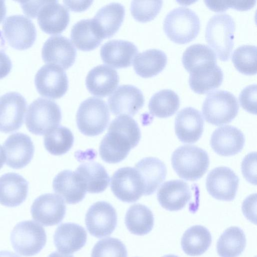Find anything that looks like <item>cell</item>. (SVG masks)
Listing matches in <instances>:
<instances>
[{"mask_svg":"<svg viewBox=\"0 0 257 257\" xmlns=\"http://www.w3.org/2000/svg\"><path fill=\"white\" fill-rule=\"evenodd\" d=\"M145 98L143 92L132 85L119 86L108 99L109 109L115 115H135L143 106Z\"/></svg>","mask_w":257,"mask_h":257,"instance_id":"16","label":"cell"},{"mask_svg":"<svg viewBox=\"0 0 257 257\" xmlns=\"http://www.w3.org/2000/svg\"><path fill=\"white\" fill-rule=\"evenodd\" d=\"M142 179L144 195L153 194L165 180L167 168L160 160L155 157H146L136 164L135 168Z\"/></svg>","mask_w":257,"mask_h":257,"instance_id":"29","label":"cell"},{"mask_svg":"<svg viewBox=\"0 0 257 257\" xmlns=\"http://www.w3.org/2000/svg\"><path fill=\"white\" fill-rule=\"evenodd\" d=\"M178 94L170 89H164L154 93L150 99L148 107L150 113L160 118L172 116L180 106Z\"/></svg>","mask_w":257,"mask_h":257,"instance_id":"37","label":"cell"},{"mask_svg":"<svg viewBox=\"0 0 257 257\" xmlns=\"http://www.w3.org/2000/svg\"><path fill=\"white\" fill-rule=\"evenodd\" d=\"M117 216L114 208L105 201L92 204L85 215L87 229L92 236L101 238L110 235L117 225Z\"/></svg>","mask_w":257,"mask_h":257,"instance_id":"12","label":"cell"},{"mask_svg":"<svg viewBox=\"0 0 257 257\" xmlns=\"http://www.w3.org/2000/svg\"><path fill=\"white\" fill-rule=\"evenodd\" d=\"M124 222L132 233L144 235L153 229L154 218L152 211L148 207L141 204H135L128 209Z\"/></svg>","mask_w":257,"mask_h":257,"instance_id":"34","label":"cell"},{"mask_svg":"<svg viewBox=\"0 0 257 257\" xmlns=\"http://www.w3.org/2000/svg\"><path fill=\"white\" fill-rule=\"evenodd\" d=\"M162 257H179V256H176L175 255H173V254H168V255H165Z\"/></svg>","mask_w":257,"mask_h":257,"instance_id":"54","label":"cell"},{"mask_svg":"<svg viewBox=\"0 0 257 257\" xmlns=\"http://www.w3.org/2000/svg\"><path fill=\"white\" fill-rule=\"evenodd\" d=\"M246 238L243 230L237 226L226 229L219 237L216 245L220 257H237L244 250Z\"/></svg>","mask_w":257,"mask_h":257,"instance_id":"36","label":"cell"},{"mask_svg":"<svg viewBox=\"0 0 257 257\" xmlns=\"http://www.w3.org/2000/svg\"><path fill=\"white\" fill-rule=\"evenodd\" d=\"M38 92L43 96L58 99L68 88V80L63 69L58 65L47 64L42 66L35 77Z\"/></svg>","mask_w":257,"mask_h":257,"instance_id":"10","label":"cell"},{"mask_svg":"<svg viewBox=\"0 0 257 257\" xmlns=\"http://www.w3.org/2000/svg\"><path fill=\"white\" fill-rule=\"evenodd\" d=\"M185 68L190 72L200 65L210 62H216V55L208 46L195 43L188 47L182 58Z\"/></svg>","mask_w":257,"mask_h":257,"instance_id":"39","label":"cell"},{"mask_svg":"<svg viewBox=\"0 0 257 257\" xmlns=\"http://www.w3.org/2000/svg\"><path fill=\"white\" fill-rule=\"evenodd\" d=\"M204 130V120L201 112L192 107H186L177 114L175 131L178 139L185 144H193L201 138Z\"/></svg>","mask_w":257,"mask_h":257,"instance_id":"19","label":"cell"},{"mask_svg":"<svg viewBox=\"0 0 257 257\" xmlns=\"http://www.w3.org/2000/svg\"><path fill=\"white\" fill-rule=\"evenodd\" d=\"M27 101L17 92H9L0 97V132L10 133L23 124Z\"/></svg>","mask_w":257,"mask_h":257,"instance_id":"13","label":"cell"},{"mask_svg":"<svg viewBox=\"0 0 257 257\" xmlns=\"http://www.w3.org/2000/svg\"><path fill=\"white\" fill-rule=\"evenodd\" d=\"M238 110L237 98L233 93L225 90L210 92L202 106L205 120L216 126L230 122L237 115Z\"/></svg>","mask_w":257,"mask_h":257,"instance_id":"6","label":"cell"},{"mask_svg":"<svg viewBox=\"0 0 257 257\" xmlns=\"http://www.w3.org/2000/svg\"><path fill=\"white\" fill-rule=\"evenodd\" d=\"M232 61L235 67L245 75L256 73V46L243 45L236 48L232 55Z\"/></svg>","mask_w":257,"mask_h":257,"instance_id":"40","label":"cell"},{"mask_svg":"<svg viewBox=\"0 0 257 257\" xmlns=\"http://www.w3.org/2000/svg\"><path fill=\"white\" fill-rule=\"evenodd\" d=\"M133 61L136 73L142 77L148 78L163 70L167 63V56L161 50L150 49L138 54Z\"/></svg>","mask_w":257,"mask_h":257,"instance_id":"32","label":"cell"},{"mask_svg":"<svg viewBox=\"0 0 257 257\" xmlns=\"http://www.w3.org/2000/svg\"><path fill=\"white\" fill-rule=\"evenodd\" d=\"M66 210L64 201L60 196L47 193L34 200L31 213L34 220L43 226H48L61 222L65 217Z\"/></svg>","mask_w":257,"mask_h":257,"instance_id":"14","label":"cell"},{"mask_svg":"<svg viewBox=\"0 0 257 257\" xmlns=\"http://www.w3.org/2000/svg\"><path fill=\"white\" fill-rule=\"evenodd\" d=\"M44 1H18L24 13L31 18L37 17V13L44 3Z\"/></svg>","mask_w":257,"mask_h":257,"instance_id":"47","label":"cell"},{"mask_svg":"<svg viewBox=\"0 0 257 257\" xmlns=\"http://www.w3.org/2000/svg\"><path fill=\"white\" fill-rule=\"evenodd\" d=\"M118 83L117 72L105 65L93 68L88 73L85 79L86 86L90 93L101 97L110 94Z\"/></svg>","mask_w":257,"mask_h":257,"instance_id":"25","label":"cell"},{"mask_svg":"<svg viewBox=\"0 0 257 257\" xmlns=\"http://www.w3.org/2000/svg\"><path fill=\"white\" fill-rule=\"evenodd\" d=\"M46 240L44 228L32 220L18 223L11 234L13 248L18 253L25 256L38 253L45 245Z\"/></svg>","mask_w":257,"mask_h":257,"instance_id":"8","label":"cell"},{"mask_svg":"<svg viewBox=\"0 0 257 257\" xmlns=\"http://www.w3.org/2000/svg\"><path fill=\"white\" fill-rule=\"evenodd\" d=\"M173 168L180 178L190 181L201 178L209 165L207 153L193 145H184L176 149L172 154Z\"/></svg>","mask_w":257,"mask_h":257,"instance_id":"3","label":"cell"},{"mask_svg":"<svg viewBox=\"0 0 257 257\" xmlns=\"http://www.w3.org/2000/svg\"><path fill=\"white\" fill-rule=\"evenodd\" d=\"M42 57L46 63L67 69L75 61L76 50L69 39L61 35H54L43 44Z\"/></svg>","mask_w":257,"mask_h":257,"instance_id":"17","label":"cell"},{"mask_svg":"<svg viewBox=\"0 0 257 257\" xmlns=\"http://www.w3.org/2000/svg\"><path fill=\"white\" fill-rule=\"evenodd\" d=\"M6 164L15 169L26 167L32 160L35 147L31 138L21 133L10 135L3 145Z\"/></svg>","mask_w":257,"mask_h":257,"instance_id":"18","label":"cell"},{"mask_svg":"<svg viewBox=\"0 0 257 257\" xmlns=\"http://www.w3.org/2000/svg\"><path fill=\"white\" fill-rule=\"evenodd\" d=\"M48 257H74L72 255L61 253L58 251L51 253Z\"/></svg>","mask_w":257,"mask_h":257,"instance_id":"53","label":"cell"},{"mask_svg":"<svg viewBox=\"0 0 257 257\" xmlns=\"http://www.w3.org/2000/svg\"><path fill=\"white\" fill-rule=\"evenodd\" d=\"M163 1H133L131 5L132 16L137 21L147 22L153 20L159 13Z\"/></svg>","mask_w":257,"mask_h":257,"instance_id":"42","label":"cell"},{"mask_svg":"<svg viewBox=\"0 0 257 257\" xmlns=\"http://www.w3.org/2000/svg\"><path fill=\"white\" fill-rule=\"evenodd\" d=\"M235 22L229 14L214 15L208 20L205 32L206 42L218 58L227 61L234 45Z\"/></svg>","mask_w":257,"mask_h":257,"instance_id":"2","label":"cell"},{"mask_svg":"<svg viewBox=\"0 0 257 257\" xmlns=\"http://www.w3.org/2000/svg\"><path fill=\"white\" fill-rule=\"evenodd\" d=\"M6 15V7L5 1H0V23L4 19Z\"/></svg>","mask_w":257,"mask_h":257,"instance_id":"50","label":"cell"},{"mask_svg":"<svg viewBox=\"0 0 257 257\" xmlns=\"http://www.w3.org/2000/svg\"><path fill=\"white\" fill-rule=\"evenodd\" d=\"M223 79L221 68L216 62H210L192 69L190 72L189 83L194 91L204 94L218 87Z\"/></svg>","mask_w":257,"mask_h":257,"instance_id":"26","label":"cell"},{"mask_svg":"<svg viewBox=\"0 0 257 257\" xmlns=\"http://www.w3.org/2000/svg\"><path fill=\"white\" fill-rule=\"evenodd\" d=\"M87 232L81 226L74 223L61 224L54 234V243L58 251L73 253L84 246Z\"/></svg>","mask_w":257,"mask_h":257,"instance_id":"28","label":"cell"},{"mask_svg":"<svg viewBox=\"0 0 257 257\" xmlns=\"http://www.w3.org/2000/svg\"><path fill=\"white\" fill-rule=\"evenodd\" d=\"M239 178L236 174L226 167H218L208 174L206 187L208 193L216 199L230 201L236 194Z\"/></svg>","mask_w":257,"mask_h":257,"instance_id":"15","label":"cell"},{"mask_svg":"<svg viewBox=\"0 0 257 257\" xmlns=\"http://www.w3.org/2000/svg\"><path fill=\"white\" fill-rule=\"evenodd\" d=\"M141 137L137 122L129 116L119 115L111 122L107 134L101 141L100 156L106 163H119L138 145Z\"/></svg>","mask_w":257,"mask_h":257,"instance_id":"1","label":"cell"},{"mask_svg":"<svg viewBox=\"0 0 257 257\" xmlns=\"http://www.w3.org/2000/svg\"><path fill=\"white\" fill-rule=\"evenodd\" d=\"M74 173L86 192L90 193H99L104 191L110 182V177L105 168L95 162L81 164Z\"/></svg>","mask_w":257,"mask_h":257,"instance_id":"30","label":"cell"},{"mask_svg":"<svg viewBox=\"0 0 257 257\" xmlns=\"http://www.w3.org/2000/svg\"><path fill=\"white\" fill-rule=\"evenodd\" d=\"M192 197L188 184L181 180H173L164 183L157 192V199L161 206L171 211L183 209Z\"/></svg>","mask_w":257,"mask_h":257,"instance_id":"22","label":"cell"},{"mask_svg":"<svg viewBox=\"0 0 257 257\" xmlns=\"http://www.w3.org/2000/svg\"><path fill=\"white\" fill-rule=\"evenodd\" d=\"M241 107L252 114L256 113V85L252 84L245 87L239 95Z\"/></svg>","mask_w":257,"mask_h":257,"instance_id":"43","label":"cell"},{"mask_svg":"<svg viewBox=\"0 0 257 257\" xmlns=\"http://www.w3.org/2000/svg\"><path fill=\"white\" fill-rule=\"evenodd\" d=\"M61 118L60 108L55 101L39 97L28 108L26 125L30 133L42 136L58 127Z\"/></svg>","mask_w":257,"mask_h":257,"instance_id":"5","label":"cell"},{"mask_svg":"<svg viewBox=\"0 0 257 257\" xmlns=\"http://www.w3.org/2000/svg\"><path fill=\"white\" fill-rule=\"evenodd\" d=\"M256 152L247 155L241 163V171L243 177L251 184H256Z\"/></svg>","mask_w":257,"mask_h":257,"instance_id":"44","label":"cell"},{"mask_svg":"<svg viewBox=\"0 0 257 257\" xmlns=\"http://www.w3.org/2000/svg\"><path fill=\"white\" fill-rule=\"evenodd\" d=\"M65 5L69 9L74 11H83L87 9L92 3L90 1H81L80 4L79 2L64 1Z\"/></svg>","mask_w":257,"mask_h":257,"instance_id":"49","label":"cell"},{"mask_svg":"<svg viewBox=\"0 0 257 257\" xmlns=\"http://www.w3.org/2000/svg\"><path fill=\"white\" fill-rule=\"evenodd\" d=\"M53 188L68 204H74L81 201L86 193L74 172L70 170L62 171L55 176Z\"/></svg>","mask_w":257,"mask_h":257,"instance_id":"31","label":"cell"},{"mask_svg":"<svg viewBox=\"0 0 257 257\" xmlns=\"http://www.w3.org/2000/svg\"><path fill=\"white\" fill-rule=\"evenodd\" d=\"M110 187L115 197L122 202L133 203L144 195L141 176L135 168L123 167L116 171L111 178Z\"/></svg>","mask_w":257,"mask_h":257,"instance_id":"11","label":"cell"},{"mask_svg":"<svg viewBox=\"0 0 257 257\" xmlns=\"http://www.w3.org/2000/svg\"><path fill=\"white\" fill-rule=\"evenodd\" d=\"M110 114L106 102L91 97L80 104L76 120L77 127L83 135L93 137L101 134L107 127Z\"/></svg>","mask_w":257,"mask_h":257,"instance_id":"7","label":"cell"},{"mask_svg":"<svg viewBox=\"0 0 257 257\" xmlns=\"http://www.w3.org/2000/svg\"><path fill=\"white\" fill-rule=\"evenodd\" d=\"M0 257H20L17 254L7 250L0 251Z\"/></svg>","mask_w":257,"mask_h":257,"instance_id":"51","label":"cell"},{"mask_svg":"<svg viewBox=\"0 0 257 257\" xmlns=\"http://www.w3.org/2000/svg\"><path fill=\"white\" fill-rule=\"evenodd\" d=\"M91 257H127V253L121 241L108 237L96 243L92 250Z\"/></svg>","mask_w":257,"mask_h":257,"instance_id":"41","label":"cell"},{"mask_svg":"<svg viewBox=\"0 0 257 257\" xmlns=\"http://www.w3.org/2000/svg\"><path fill=\"white\" fill-rule=\"evenodd\" d=\"M70 37L77 49L84 51L95 49L102 40L94 29L92 19L76 23L72 27Z\"/></svg>","mask_w":257,"mask_h":257,"instance_id":"35","label":"cell"},{"mask_svg":"<svg viewBox=\"0 0 257 257\" xmlns=\"http://www.w3.org/2000/svg\"><path fill=\"white\" fill-rule=\"evenodd\" d=\"M138 52L137 47L130 41L112 40L101 46L100 54L104 63L118 69L130 66Z\"/></svg>","mask_w":257,"mask_h":257,"instance_id":"23","label":"cell"},{"mask_svg":"<svg viewBox=\"0 0 257 257\" xmlns=\"http://www.w3.org/2000/svg\"><path fill=\"white\" fill-rule=\"evenodd\" d=\"M37 17L41 29L49 34L61 33L67 28L70 21L68 10L57 1H44Z\"/></svg>","mask_w":257,"mask_h":257,"instance_id":"20","label":"cell"},{"mask_svg":"<svg viewBox=\"0 0 257 257\" xmlns=\"http://www.w3.org/2000/svg\"><path fill=\"white\" fill-rule=\"evenodd\" d=\"M206 5L215 12H224L228 8H235V1H204Z\"/></svg>","mask_w":257,"mask_h":257,"instance_id":"46","label":"cell"},{"mask_svg":"<svg viewBox=\"0 0 257 257\" xmlns=\"http://www.w3.org/2000/svg\"><path fill=\"white\" fill-rule=\"evenodd\" d=\"M4 36L9 45L18 50H25L34 43L37 35L35 25L22 15L8 17L3 24Z\"/></svg>","mask_w":257,"mask_h":257,"instance_id":"9","label":"cell"},{"mask_svg":"<svg viewBox=\"0 0 257 257\" xmlns=\"http://www.w3.org/2000/svg\"><path fill=\"white\" fill-rule=\"evenodd\" d=\"M28 183L21 175L8 173L0 177V204L7 207H16L26 199Z\"/></svg>","mask_w":257,"mask_h":257,"instance_id":"27","label":"cell"},{"mask_svg":"<svg viewBox=\"0 0 257 257\" xmlns=\"http://www.w3.org/2000/svg\"><path fill=\"white\" fill-rule=\"evenodd\" d=\"M163 29L173 42L187 43L196 38L200 28V21L196 13L185 7L175 8L165 16Z\"/></svg>","mask_w":257,"mask_h":257,"instance_id":"4","label":"cell"},{"mask_svg":"<svg viewBox=\"0 0 257 257\" xmlns=\"http://www.w3.org/2000/svg\"><path fill=\"white\" fill-rule=\"evenodd\" d=\"M210 143L216 154L228 157L241 152L244 145L245 138L242 132L237 127L225 125L213 132Z\"/></svg>","mask_w":257,"mask_h":257,"instance_id":"21","label":"cell"},{"mask_svg":"<svg viewBox=\"0 0 257 257\" xmlns=\"http://www.w3.org/2000/svg\"><path fill=\"white\" fill-rule=\"evenodd\" d=\"M212 242L211 235L205 227L196 225L190 227L181 238V247L190 256H199L207 251Z\"/></svg>","mask_w":257,"mask_h":257,"instance_id":"33","label":"cell"},{"mask_svg":"<svg viewBox=\"0 0 257 257\" xmlns=\"http://www.w3.org/2000/svg\"><path fill=\"white\" fill-rule=\"evenodd\" d=\"M125 9L118 3H111L100 8L92 19L94 29L103 39L115 34L120 27Z\"/></svg>","mask_w":257,"mask_h":257,"instance_id":"24","label":"cell"},{"mask_svg":"<svg viewBox=\"0 0 257 257\" xmlns=\"http://www.w3.org/2000/svg\"><path fill=\"white\" fill-rule=\"evenodd\" d=\"M242 212L246 217L253 222L255 221L256 194L248 196L243 201L242 206Z\"/></svg>","mask_w":257,"mask_h":257,"instance_id":"45","label":"cell"},{"mask_svg":"<svg viewBox=\"0 0 257 257\" xmlns=\"http://www.w3.org/2000/svg\"><path fill=\"white\" fill-rule=\"evenodd\" d=\"M6 156L2 146L0 145V169L5 164Z\"/></svg>","mask_w":257,"mask_h":257,"instance_id":"52","label":"cell"},{"mask_svg":"<svg viewBox=\"0 0 257 257\" xmlns=\"http://www.w3.org/2000/svg\"><path fill=\"white\" fill-rule=\"evenodd\" d=\"M12 63L6 53L0 50V79L6 77L10 72Z\"/></svg>","mask_w":257,"mask_h":257,"instance_id":"48","label":"cell"},{"mask_svg":"<svg viewBox=\"0 0 257 257\" xmlns=\"http://www.w3.org/2000/svg\"><path fill=\"white\" fill-rule=\"evenodd\" d=\"M74 143L71 131L65 126H59L45 135L44 144L47 151L53 155L59 156L68 152Z\"/></svg>","mask_w":257,"mask_h":257,"instance_id":"38","label":"cell"}]
</instances>
